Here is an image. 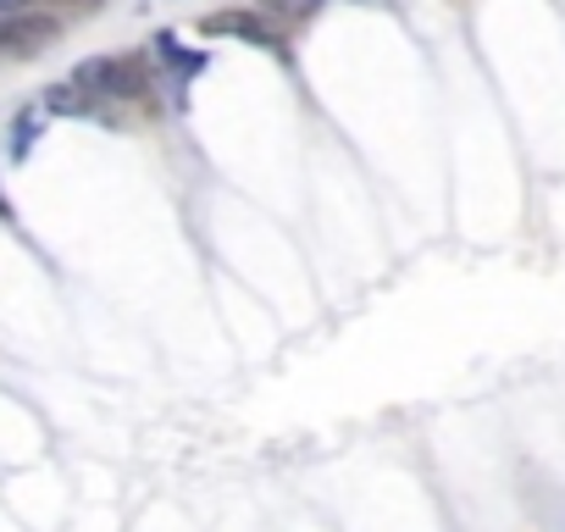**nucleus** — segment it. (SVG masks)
<instances>
[{
  "mask_svg": "<svg viewBox=\"0 0 565 532\" xmlns=\"http://www.w3.org/2000/svg\"><path fill=\"white\" fill-rule=\"evenodd\" d=\"M18 12H29V0H0V18H18Z\"/></svg>",
  "mask_w": 565,
  "mask_h": 532,
  "instance_id": "nucleus-8",
  "label": "nucleus"
},
{
  "mask_svg": "<svg viewBox=\"0 0 565 532\" xmlns=\"http://www.w3.org/2000/svg\"><path fill=\"white\" fill-rule=\"evenodd\" d=\"M56 34H62V23H56V18L18 12V18H7V29H0V51H12V56H40Z\"/></svg>",
  "mask_w": 565,
  "mask_h": 532,
  "instance_id": "nucleus-3",
  "label": "nucleus"
},
{
  "mask_svg": "<svg viewBox=\"0 0 565 532\" xmlns=\"http://www.w3.org/2000/svg\"><path fill=\"white\" fill-rule=\"evenodd\" d=\"M73 84L89 89V95H117V100H139V95L150 89L145 62H134V56H95V62H78Z\"/></svg>",
  "mask_w": 565,
  "mask_h": 532,
  "instance_id": "nucleus-1",
  "label": "nucleus"
},
{
  "mask_svg": "<svg viewBox=\"0 0 565 532\" xmlns=\"http://www.w3.org/2000/svg\"><path fill=\"white\" fill-rule=\"evenodd\" d=\"M62 7H73V0H62Z\"/></svg>",
  "mask_w": 565,
  "mask_h": 532,
  "instance_id": "nucleus-10",
  "label": "nucleus"
},
{
  "mask_svg": "<svg viewBox=\"0 0 565 532\" xmlns=\"http://www.w3.org/2000/svg\"><path fill=\"white\" fill-rule=\"evenodd\" d=\"M45 111H56V117H89L95 111V95L78 89V84H51L45 89Z\"/></svg>",
  "mask_w": 565,
  "mask_h": 532,
  "instance_id": "nucleus-4",
  "label": "nucleus"
},
{
  "mask_svg": "<svg viewBox=\"0 0 565 532\" xmlns=\"http://www.w3.org/2000/svg\"><path fill=\"white\" fill-rule=\"evenodd\" d=\"M0 216H7V200H0Z\"/></svg>",
  "mask_w": 565,
  "mask_h": 532,
  "instance_id": "nucleus-9",
  "label": "nucleus"
},
{
  "mask_svg": "<svg viewBox=\"0 0 565 532\" xmlns=\"http://www.w3.org/2000/svg\"><path fill=\"white\" fill-rule=\"evenodd\" d=\"M200 34H205V40H222V34H233V40H244V45L282 51V34H277L266 18H255V12H211V18H200Z\"/></svg>",
  "mask_w": 565,
  "mask_h": 532,
  "instance_id": "nucleus-2",
  "label": "nucleus"
},
{
  "mask_svg": "<svg viewBox=\"0 0 565 532\" xmlns=\"http://www.w3.org/2000/svg\"><path fill=\"white\" fill-rule=\"evenodd\" d=\"M271 12H282V18H317L322 12V0H266Z\"/></svg>",
  "mask_w": 565,
  "mask_h": 532,
  "instance_id": "nucleus-7",
  "label": "nucleus"
},
{
  "mask_svg": "<svg viewBox=\"0 0 565 532\" xmlns=\"http://www.w3.org/2000/svg\"><path fill=\"white\" fill-rule=\"evenodd\" d=\"M156 62H167V67H178V73H200V67H205V56H200V51H178L172 34H156Z\"/></svg>",
  "mask_w": 565,
  "mask_h": 532,
  "instance_id": "nucleus-5",
  "label": "nucleus"
},
{
  "mask_svg": "<svg viewBox=\"0 0 565 532\" xmlns=\"http://www.w3.org/2000/svg\"><path fill=\"white\" fill-rule=\"evenodd\" d=\"M12 134H18V139H12V156H18V161H23V156H29V145H34V139H40V117H34V111H23V117H18V128H12Z\"/></svg>",
  "mask_w": 565,
  "mask_h": 532,
  "instance_id": "nucleus-6",
  "label": "nucleus"
}]
</instances>
